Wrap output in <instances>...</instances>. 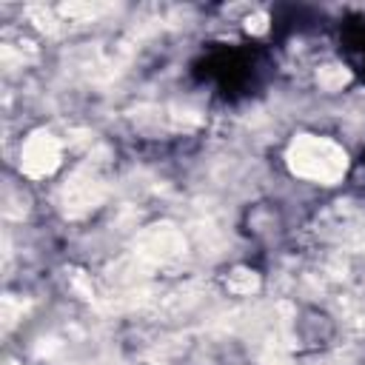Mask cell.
Listing matches in <instances>:
<instances>
[{
	"label": "cell",
	"mask_w": 365,
	"mask_h": 365,
	"mask_svg": "<svg viewBox=\"0 0 365 365\" xmlns=\"http://www.w3.org/2000/svg\"><path fill=\"white\" fill-rule=\"evenodd\" d=\"M288 165L302 180L331 185V182L342 180V174L348 168V154L342 151V145H336L328 137L302 134L288 148Z\"/></svg>",
	"instance_id": "6da1fadb"
},
{
	"label": "cell",
	"mask_w": 365,
	"mask_h": 365,
	"mask_svg": "<svg viewBox=\"0 0 365 365\" xmlns=\"http://www.w3.org/2000/svg\"><path fill=\"white\" fill-rule=\"evenodd\" d=\"M137 254L148 262V265H165V262H174L185 254V237L177 225H168V222H160V225H151L140 234L137 240Z\"/></svg>",
	"instance_id": "7a4b0ae2"
},
{
	"label": "cell",
	"mask_w": 365,
	"mask_h": 365,
	"mask_svg": "<svg viewBox=\"0 0 365 365\" xmlns=\"http://www.w3.org/2000/svg\"><path fill=\"white\" fill-rule=\"evenodd\" d=\"M60 197H63V211L68 217H83V214L94 211L103 202L106 185H103V180L94 171L80 168V171H74L68 177V182L63 185V194Z\"/></svg>",
	"instance_id": "3957f363"
},
{
	"label": "cell",
	"mask_w": 365,
	"mask_h": 365,
	"mask_svg": "<svg viewBox=\"0 0 365 365\" xmlns=\"http://www.w3.org/2000/svg\"><path fill=\"white\" fill-rule=\"evenodd\" d=\"M60 140L48 131H34L31 137H26L23 151H20V168L29 177H46L60 165Z\"/></svg>",
	"instance_id": "277c9868"
},
{
	"label": "cell",
	"mask_w": 365,
	"mask_h": 365,
	"mask_svg": "<svg viewBox=\"0 0 365 365\" xmlns=\"http://www.w3.org/2000/svg\"><path fill=\"white\" fill-rule=\"evenodd\" d=\"M325 231L336 240V242H356L365 237V214L348 205H336L334 211L325 214Z\"/></svg>",
	"instance_id": "5b68a950"
},
{
	"label": "cell",
	"mask_w": 365,
	"mask_h": 365,
	"mask_svg": "<svg viewBox=\"0 0 365 365\" xmlns=\"http://www.w3.org/2000/svg\"><path fill=\"white\" fill-rule=\"evenodd\" d=\"M317 83H319L325 91H339V88L348 83V71H345L342 66H325V68H319Z\"/></svg>",
	"instance_id": "8992f818"
},
{
	"label": "cell",
	"mask_w": 365,
	"mask_h": 365,
	"mask_svg": "<svg viewBox=\"0 0 365 365\" xmlns=\"http://www.w3.org/2000/svg\"><path fill=\"white\" fill-rule=\"evenodd\" d=\"M257 288V277H254V271H234L231 274V279H228V291H234V294H251Z\"/></svg>",
	"instance_id": "52a82bcc"
},
{
	"label": "cell",
	"mask_w": 365,
	"mask_h": 365,
	"mask_svg": "<svg viewBox=\"0 0 365 365\" xmlns=\"http://www.w3.org/2000/svg\"><path fill=\"white\" fill-rule=\"evenodd\" d=\"M9 365H14V362H9Z\"/></svg>",
	"instance_id": "ba28073f"
}]
</instances>
